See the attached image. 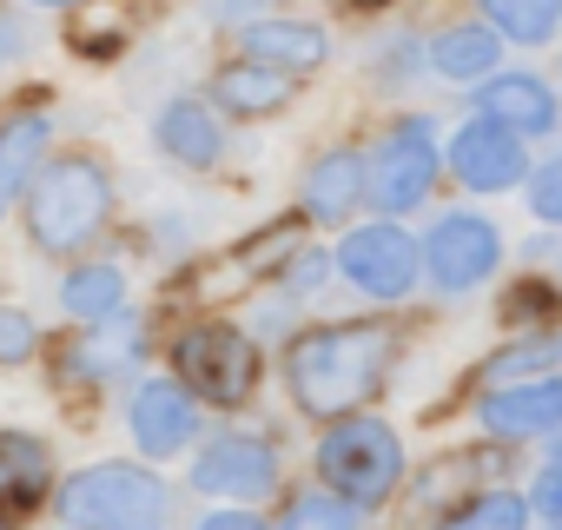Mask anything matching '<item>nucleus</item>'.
I'll return each mask as SVG.
<instances>
[{
	"label": "nucleus",
	"mask_w": 562,
	"mask_h": 530,
	"mask_svg": "<svg viewBox=\"0 0 562 530\" xmlns=\"http://www.w3.org/2000/svg\"><path fill=\"white\" fill-rule=\"evenodd\" d=\"M384 365H391V332L384 325H371V319L364 325H318V332L292 339L285 385H292L305 418L338 424L384 385Z\"/></svg>",
	"instance_id": "obj_1"
},
{
	"label": "nucleus",
	"mask_w": 562,
	"mask_h": 530,
	"mask_svg": "<svg viewBox=\"0 0 562 530\" xmlns=\"http://www.w3.org/2000/svg\"><path fill=\"white\" fill-rule=\"evenodd\" d=\"M21 199H27V239L47 258H74L113 219V173L93 153H60V159L34 166Z\"/></svg>",
	"instance_id": "obj_2"
},
{
	"label": "nucleus",
	"mask_w": 562,
	"mask_h": 530,
	"mask_svg": "<svg viewBox=\"0 0 562 530\" xmlns=\"http://www.w3.org/2000/svg\"><path fill=\"white\" fill-rule=\"evenodd\" d=\"M67 530H166L172 490L146 464H93L60 484Z\"/></svg>",
	"instance_id": "obj_3"
},
{
	"label": "nucleus",
	"mask_w": 562,
	"mask_h": 530,
	"mask_svg": "<svg viewBox=\"0 0 562 530\" xmlns=\"http://www.w3.org/2000/svg\"><path fill=\"white\" fill-rule=\"evenodd\" d=\"M318 477L331 497H345L351 510H378L397 477H404V444L384 418H338L325 438H318Z\"/></svg>",
	"instance_id": "obj_4"
},
{
	"label": "nucleus",
	"mask_w": 562,
	"mask_h": 530,
	"mask_svg": "<svg viewBox=\"0 0 562 530\" xmlns=\"http://www.w3.org/2000/svg\"><path fill=\"white\" fill-rule=\"evenodd\" d=\"M172 372H179V385L192 391V398H205V405H245L251 391H258V345L238 332V325H218V319H205V325H186L179 339H172Z\"/></svg>",
	"instance_id": "obj_5"
},
{
	"label": "nucleus",
	"mask_w": 562,
	"mask_h": 530,
	"mask_svg": "<svg viewBox=\"0 0 562 530\" xmlns=\"http://www.w3.org/2000/svg\"><path fill=\"white\" fill-rule=\"evenodd\" d=\"M430 186H437V140H430V120L411 113L364 159V199L378 212H411V206H424Z\"/></svg>",
	"instance_id": "obj_6"
},
{
	"label": "nucleus",
	"mask_w": 562,
	"mask_h": 530,
	"mask_svg": "<svg viewBox=\"0 0 562 530\" xmlns=\"http://www.w3.org/2000/svg\"><path fill=\"white\" fill-rule=\"evenodd\" d=\"M331 265H338V273H345L364 299H404V292H417V279H424L417 239H411L404 225H391V219L345 232V245H338Z\"/></svg>",
	"instance_id": "obj_7"
},
{
	"label": "nucleus",
	"mask_w": 562,
	"mask_h": 530,
	"mask_svg": "<svg viewBox=\"0 0 562 530\" xmlns=\"http://www.w3.org/2000/svg\"><path fill=\"white\" fill-rule=\"evenodd\" d=\"M417 252H424V273L437 292H476L503 265V232L483 212H443Z\"/></svg>",
	"instance_id": "obj_8"
},
{
	"label": "nucleus",
	"mask_w": 562,
	"mask_h": 530,
	"mask_svg": "<svg viewBox=\"0 0 562 530\" xmlns=\"http://www.w3.org/2000/svg\"><path fill=\"white\" fill-rule=\"evenodd\" d=\"M192 490L225 497V504H258V497L278 490V451L265 438H251V431H225V438H212L199 451Z\"/></svg>",
	"instance_id": "obj_9"
},
{
	"label": "nucleus",
	"mask_w": 562,
	"mask_h": 530,
	"mask_svg": "<svg viewBox=\"0 0 562 530\" xmlns=\"http://www.w3.org/2000/svg\"><path fill=\"white\" fill-rule=\"evenodd\" d=\"M450 173L470 186V192H509V186H522V173H529V146L509 133V126H496V120H470V126H457V140H450Z\"/></svg>",
	"instance_id": "obj_10"
},
{
	"label": "nucleus",
	"mask_w": 562,
	"mask_h": 530,
	"mask_svg": "<svg viewBox=\"0 0 562 530\" xmlns=\"http://www.w3.org/2000/svg\"><path fill=\"white\" fill-rule=\"evenodd\" d=\"M126 424H133V444L146 457H179L199 438V398L179 378H146L126 405Z\"/></svg>",
	"instance_id": "obj_11"
},
{
	"label": "nucleus",
	"mask_w": 562,
	"mask_h": 530,
	"mask_svg": "<svg viewBox=\"0 0 562 530\" xmlns=\"http://www.w3.org/2000/svg\"><path fill=\"white\" fill-rule=\"evenodd\" d=\"M476 424L503 444H522V438H555L562 431V378H522V385H503L476 405Z\"/></svg>",
	"instance_id": "obj_12"
},
{
	"label": "nucleus",
	"mask_w": 562,
	"mask_h": 530,
	"mask_svg": "<svg viewBox=\"0 0 562 530\" xmlns=\"http://www.w3.org/2000/svg\"><path fill=\"white\" fill-rule=\"evenodd\" d=\"M139 358H146V319L139 312H106V319L80 325V339L67 345V378L100 385V378L133 372Z\"/></svg>",
	"instance_id": "obj_13"
},
{
	"label": "nucleus",
	"mask_w": 562,
	"mask_h": 530,
	"mask_svg": "<svg viewBox=\"0 0 562 530\" xmlns=\"http://www.w3.org/2000/svg\"><path fill=\"white\" fill-rule=\"evenodd\" d=\"M476 113L496 120V126H509L516 140H542V133H555V120H562L549 80H536V74H490V80L476 87Z\"/></svg>",
	"instance_id": "obj_14"
},
{
	"label": "nucleus",
	"mask_w": 562,
	"mask_h": 530,
	"mask_svg": "<svg viewBox=\"0 0 562 530\" xmlns=\"http://www.w3.org/2000/svg\"><path fill=\"white\" fill-rule=\"evenodd\" d=\"M153 140H159V153L172 166H192V173L225 159V126H218V113L205 100H166L159 120H153Z\"/></svg>",
	"instance_id": "obj_15"
},
{
	"label": "nucleus",
	"mask_w": 562,
	"mask_h": 530,
	"mask_svg": "<svg viewBox=\"0 0 562 530\" xmlns=\"http://www.w3.org/2000/svg\"><path fill=\"white\" fill-rule=\"evenodd\" d=\"M54 490V457L27 431H0V517H27Z\"/></svg>",
	"instance_id": "obj_16"
},
{
	"label": "nucleus",
	"mask_w": 562,
	"mask_h": 530,
	"mask_svg": "<svg viewBox=\"0 0 562 530\" xmlns=\"http://www.w3.org/2000/svg\"><path fill=\"white\" fill-rule=\"evenodd\" d=\"M238 47H245V60L278 67V74H305V67H318L331 54L325 27H312V21H251L238 34Z\"/></svg>",
	"instance_id": "obj_17"
},
{
	"label": "nucleus",
	"mask_w": 562,
	"mask_h": 530,
	"mask_svg": "<svg viewBox=\"0 0 562 530\" xmlns=\"http://www.w3.org/2000/svg\"><path fill=\"white\" fill-rule=\"evenodd\" d=\"M358 206H364V153L338 146V153L312 159V173H305V219L338 225V219H351Z\"/></svg>",
	"instance_id": "obj_18"
},
{
	"label": "nucleus",
	"mask_w": 562,
	"mask_h": 530,
	"mask_svg": "<svg viewBox=\"0 0 562 530\" xmlns=\"http://www.w3.org/2000/svg\"><path fill=\"white\" fill-rule=\"evenodd\" d=\"M212 107H225L238 120H265L278 107H292V74L258 67V60H232L212 74Z\"/></svg>",
	"instance_id": "obj_19"
},
{
	"label": "nucleus",
	"mask_w": 562,
	"mask_h": 530,
	"mask_svg": "<svg viewBox=\"0 0 562 530\" xmlns=\"http://www.w3.org/2000/svg\"><path fill=\"white\" fill-rule=\"evenodd\" d=\"M47 113H14L8 126H0V219H8L34 179V166L47 159Z\"/></svg>",
	"instance_id": "obj_20"
},
{
	"label": "nucleus",
	"mask_w": 562,
	"mask_h": 530,
	"mask_svg": "<svg viewBox=\"0 0 562 530\" xmlns=\"http://www.w3.org/2000/svg\"><path fill=\"white\" fill-rule=\"evenodd\" d=\"M496 60H503V41L490 34V27H443L437 41H430V67L443 74V80H490L496 74Z\"/></svg>",
	"instance_id": "obj_21"
},
{
	"label": "nucleus",
	"mask_w": 562,
	"mask_h": 530,
	"mask_svg": "<svg viewBox=\"0 0 562 530\" xmlns=\"http://www.w3.org/2000/svg\"><path fill=\"white\" fill-rule=\"evenodd\" d=\"M120 299H126V273H120V265H74V273L60 279V306H67V319H80V325L120 312Z\"/></svg>",
	"instance_id": "obj_22"
},
{
	"label": "nucleus",
	"mask_w": 562,
	"mask_h": 530,
	"mask_svg": "<svg viewBox=\"0 0 562 530\" xmlns=\"http://www.w3.org/2000/svg\"><path fill=\"white\" fill-rule=\"evenodd\" d=\"M483 14H490V34H509L522 47H542L562 27V0H483Z\"/></svg>",
	"instance_id": "obj_23"
},
{
	"label": "nucleus",
	"mask_w": 562,
	"mask_h": 530,
	"mask_svg": "<svg viewBox=\"0 0 562 530\" xmlns=\"http://www.w3.org/2000/svg\"><path fill=\"white\" fill-rule=\"evenodd\" d=\"M443 530H529V497H516V490H483V497H470L463 510H450Z\"/></svg>",
	"instance_id": "obj_24"
},
{
	"label": "nucleus",
	"mask_w": 562,
	"mask_h": 530,
	"mask_svg": "<svg viewBox=\"0 0 562 530\" xmlns=\"http://www.w3.org/2000/svg\"><path fill=\"white\" fill-rule=\"evenodd\" d=\"M278 530H358V510L331 490H305L285 504V517H278Z\"/></svg>",
	"instance_id": "obj_25"
},
{
	"label": "nucleus",
	"mask_w": 562,
	"mask_h": 530,
	"mask_svg": "<svg viewBox=\"0 0 562 530\" xmlns=\"http://www.w3.org/2000/svg\"><path fill=\"white\" fill-rule=\"evenodd\" d=\"M549 365H562V332H536V339H522V345H509V352H496L483 372H549Z\"/></svg>",
	"instance_id": "obj_26"
},
{
	"label": "nucleus",
	"mask_w": 562,
	"mask_h": 530,
	"mask_svg": "<svg viewBox=\"0 0 562 530\" xmlns=\"http://www.w3.org/2000/svg\"><path fill=\"white\" fill-rule=\"evenodd\" d=\"M41 352V325L21 306H0V365H27Z\"/></svg>",
	"instance_id": "obj_27"
},
{
	"label": "nucleus",
	"mask_w": 562,
	"mask_h": 530,
	"mask_svg": "<svg viewBox=\"0 0 562 530\" xmlns=\"http://www.w3.org/2000/svg\"><path fill=\"white\" fill-rule=\"evenodd\" d=\"M529 212H536L542 225H562V153L529 179Z\"/></svg>",
	"instance_id": "obj_28"
},
{
	"label": "nucleus",
	"mask_w": 562,
	"mask_h": 530,
	"mask_svg": "<svg viewBox=\"0 0 562 530\" xmlns=\"http://www.w3.org/2000/svg\"><path fill=\"white\" fill-rule=\"evenodd\" d=\"M529 510H542V517L562 523V464H549V471L529 484Z\"/></svg>",
	"instance_id": "obj_29"
},
{
	"label": "nucleus",
	"mask_w": 562,
	"mask_h": 530,
	"mask_svg": "<svg viewBox=\"0 0 562 530\" xmlns=\"http://www.w3.org/2000/svg\"><path fill=\"white\" fill-rule=\"evenodd\" d=\"M325 252H299L292 258V273H285V292H312V286H325Z\"/></svg>",
	"instance_id": "obj_30"
},
{
	"label": "nucleus",
	"mask_w": 562,
	"mask_h": 530,
	"mask_svg": "<svg viewBox=\"0 0 562 530\" xmlns=\"http://www.w3.org/2000/svg\"><path fill=\"white\" fill-rule=\"evenodd\" d=\"M27 47V27H21V14L8 8V0H0V60H14Z\"/></svg>",
	"instance_id": "obj_31"
},
{
	"label": "nucleus",
	"mask_w": 562,
	"mask_h": 530,
	"mask_svg": "<svg viewBox=\"0 0 562 530\" xmlns=\"http://www.w3.org/2000/svg\"><path fill=\"white\" fill-rule=\"evenodd\" d=\"M199 530H265V523H258L251 510H212V517H205Z\"/></svg>",
	"instance_id": "obj_32"
},
{
	"label": "nucleus",
	"mask_w": 562,
	"mask_h": 530,
	"mask_svg": "<svg viewBox=\"0 0 562 530\" xmlns=\"http://www.w3.org/2000/svg\"><path fill=\"white\" fill-rule=\"evenodd\" d=\"M34 8H87V0H34Z\"/></svg>",
	"instance_id": "obj_33"
},
{
	"label": "nucleus",
	"mask_w": 562,
	"mask_h": 530,
	"mask_svg": "<svg viewBox=\"0 0 562 530\" xmlns=\"http://www.w3.org/2000/svg\"><path fill=\"white\" fill-rule=\"evenodd\" d=\"M536 258H555V265H562V239H555V245H542V252H536Z\"/></svg>",
	"instance_id": "obj_34"
},
{
	"label": "nucleus",
	"mask_w": 562,
	"mask_h": 530,
	"mask_svg": "<svg viewBox=\"0 0 562 530\" xmlns=\"http://www.w3.org/2000/svg\"><path fill=\"white\" fill-rule=\"evenodd\" d=\"M351 8H391V0H351Z\"/></svg>",
	"instance_id": "obj_35"
},
{
	"label": "nucleus",
	"mask_w": 562,
	"mask_h": 530,
	"mask_svg": "<svg viewBox=\"0 0 562 530\" xmlns=\"http://www.w3.org/2000/svg\"><path fill=\"white\" fill-rule=\"evenodd\" d=\"M555 464H562V431H555Z\"/></svg>",
	"instance_id": "obj_36"
},
{
	"label": "nucleus",
	"mask_w": 562,
	"mask_h": 530,
	"mask_svg": "<svg viewBox=\"0 0 562 530\" xmlns=\"http://www.w3.org/2000/svg\"><path fill=\"white\" fill-rule=\"evenodd\" d=\"M0 530H8V523H0Z\"/></svg>",
	"instance_id": "obj_37"
}]
</instances>
